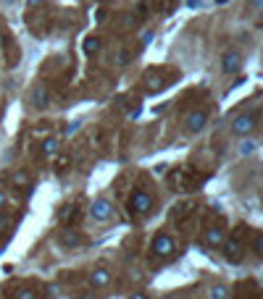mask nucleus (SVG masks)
Wrapping results in <instances>:
<instances>
[{
	"label": "nucleus",
	"instance_id": "nucleus-1",
	"mask_svg": "<svg viewBox=\"0 0 263 299\" xmlns=\"http://www.w3.org/2000/svg\"><path fill=\"white\" fill-rule=\"evenodd\" d=\"M129 207H132V216L142 218V216H147V213L153 210V197L145 189H137L132 194V199H129Z\"/></svg>",
	"mask_w": 263,
	"mask_h": 299
},
{
	"label": "nucleus",
	"instance_id": "nucleus-2",
	"mask_svg": "<svg viewBox=\"0 0 263 299\" xmlns=\"http://www.w3.org/2000/svg\"><path fill=\"white\" fill-rule=\"evenodd\" d=\"M89 216H92L95 220H100V223H105V220L113 218V205L108 202L105 197H100V199L92 202V207H89Z\"/></svg>",
	"mask_w": 263,
	"mask_h": 299
},
{
	"label": "nucleus",
	"instance_id": "nucleus-3",
	"mask_svg": "<svg viewBox=\"0 0 263 299\" xmlns=\"http://www.w3.org/2000/svg\"><path fill=\"white\" fill-rule=\"evenodd\" d=\"M255 123H258V113H242V116H237V118H234L232 129H234V134L245 136V134H250L255 129Z\"/></svg>",
	"mask_w": 263,
	"mask_h": 299
},
{
	"label": "nucleus",
	"instance_id": "nucleus-4",
	"mask_svg": "<svg viewBox=\"0 0 263 299\" xmlns=\"http://www.w3.org/2000/svg\"><path fill=\"white\" fill-rule=\"evenodd\" d=\"M153 252H156V257H171L176 252V244L171 236H166V233H161V236L153 239Z\"/></svg>",
	"mask_w": 263,
	"mask_h": 299
},
{
	"label": "nucleus",
	"instance_id": "nucleus-5",
	"mask_svg": "<svg viewBox=\"0 0 263 299\" xmlns=\"http://www.w3.org/2000/svg\"><path fill=\"white\" fill-rule=\"evenodd\" d=\"M240 68H242V55L237 53V50L224 53V58H221V71L224 74H237Z\"/></svg>",
	"mask_w": 263,
	"mask_h": 299
},
{
	"label": "nucleus",
	"instance_id": "nucleus-6",
	"mask_svg": "<svg viewBox=\"0 0 263 299\" xmlns=\"http://www.w3.org/2000/svg\"><path fill=\"white\" fill-rule=\"evenodd\" d=\"M29 100H32V105H35V108H48V102H50V89L45 87V84H37V87H32Z\"/></svg>",
	"mask_w": 263,
	"mask_h": 299
},
{
	"label": "nucleus",
	"instance_id": "nucleus-7",
	"mask_svg": "<svg viewBox=\"0 0 263 299\" xmlns=\"http://www.w3.org/2000/svg\"><path fill=\"white\" fill-rule=\"evenodd\" d=\"M169 82H163V76L158 71H147L145 74V92H161Z\"/></svg>",
	"mask_w": 263,
	"mask_h": 299
},
{
	"label": "nucleus",
	"instance_id": "nucleus-8",
	"mask_svg": "<svg viewBox=\"0 0 263 299\" xmlns=\"http://www.w3.org/2000/svg\"><path fill=\"white\" fill-rule=\"evenodd\" d=\"M89 281H92L95 289H103V286L111 283V273H108L105 268H95L92 273H89Z\"/></svg>",
	"mask_w": 263,
	"mask_h": 299
},
{
	"label": "nucleus",
	"instance_id": "nucleus-9",
	"mask_svg": "<svg viewBox=\"0 0 263 299\" xmlns=\"http://www.w3.org/2000/svg\"><path fill=\"white\" fill-rule=\"evenodd\" d=\"M205 121H208V116L200 113V110H195V113L187 116V129H190V132H203V129H205Z\"/></svg>",
	"mask_w": 263,
	"mask_h": 299
},
{
	"label": "nucleus",
	"instance_id": "nucleus-10",
	"mask_svg": "<svg viewBox=\"0 0 263 299\" xmlns=\"http://www.w3.org/2000/svg\"><path fill=\"white\" fill-rule=\"evenodd\" d=\"M203 242L208 247H221L224 244V231L219 229V226H213V229H208L203 233Z\"/></svg>",
	"mask_w": 263,
	"mask_h": 299
},
{
	"label": "nucleus",
	"instance_id": "nucleus-11",
	"mask_svg": "<svg viewBox=\"0 0 263 299\" xmlns=\"http://www.w3.org/2000/svg\"><path fill=\"white\" fill-rule=\"evenodd\" d=\"M58 147H61L58 136H48V139L42 142V155H45V158H53V155L58 152Z\"/></svg>",
	"mask_w": 263,
	"mask_h": 299
},
{
	"label": "nucleus",
	"instance_id": "nucleus-12",
	"mask_svg": "<svg viewBox=\"0 0 263 299\" xmlns=\"http://www.w3.org/2000/svg\"><path fill=\"white\" fill-rule=\"evenodd\" d=\"M227 257L232 260V263H240V244H237V236L232 242H227Z\"/></svg>",
	"mask_w": 263,
	"mask_h": 299
},
{
	"label": "nucleus",
	"instance_id": "nucleus-13",
	"mask_svg": "<svg viewBox=\"0 0 263 299\" xmlns=\"http://www.w3.org/2000/svg\"><path fill=\"white\" fill-rule=\"evenodd\" d=\"M208 297L210 299H229V289L224 283H219V286H213V289L208 291Z\"/></svg>",
	"mask_w": 263,
	"mask_h": 299
},
{
	"label": "nucleus",
	"instance_id": "nucleus-14",
	"mask_svg": "<svg viewBox=\"0 0 263 299\" xmlns=\"http://www.w3.org/2000/svg\"><path fill=\"white\" fill-rule=\"evenodd\" d=\"M98 50H100V40H98V37H87V40H85V53L95 55Z\"/></svg>",
	"mask_w": 263,
	"mask_h": 299
},
{
	"label": "nucleus",
	"instance_id": "nucleus-15",
	"mask_svg": "<svg viewBox=\"0 0 263 299\" xmlns=\"http://www.w3.org/2000/svg\"><path fill=\"white\" fill-rule=\"evenodd\" d=\"M76 216H79V210H76V207H74V205H69V207H66V210H63V216H61V220H63V223H71V220H74Z\"/></svg>",
	"mask_w": 263,
	"mask_h": 299
},
{
	"label": "nucleus",
	"instance_id": "nucleus-16",
	"mask_svg": "<svg viewBox=\"0 0 263 299\" xmlns=\"http://www.w3.org/2000/svg\"><path fill=\"white\" fill-rule=\"evenodd\" d=\"M14 299H37V294H35V291H29V289H18L14 294Z\"/></svg>",
	"mask_w": 263,
	"mask_h": 299
},
{
	"label": "nucleus",
	"instance_id": "nucleus-17",
	"mask_svg": "<svg viewBox=\"0 0 263 299\" xmlns=\"http://www.w3.org/2000/svg\"><path fill=\"white\" fill-rule=\"evenodd\" d=\"M253 249H255V255H263V239H261V233H255V242H253Z\"/></svg>",
	"mask_w": 263,
	"mask_h": 299
},
{
	"label": "nucleus",
	"instance_id": "nucleus-18",
	"mask_svg": "<svg viewBox=\"0 0 263 299\" xmlns=\"http://www.w3.org/2000/svg\"><path fill=\"white\" fill-rule=\"evenodd\" d=\"M253 150H255V142H250V139H247V142H242L240 152H242V155H250V152H253Z\"/></svg>",
	"mask_w": 263,
	"mask_h": 299
},
{
	"label": "nucleus",
	"instance_id": "nucleus-19",
	"mask_svg": "<svg viewBox=\"0 0 263 299\" xmlns=\"http://www.w3.org/2000/svg\"><path fill=\"white\" fill-rule=\"evenodd\" d=\"M63 242H66V244H79L82 239L76 236V233H66V236H63Z\"/></svg>",
	"mask_w": 263,
	"mask_h": 299
},
{
	"label": "nucleus",
	"instance_id": "nucleus-20",
	"mask_svg": "<svg viewBox=\"0 0 263 299\" xmlns=\"http://www.w3.org/2000/svg\"><path fill=\"white\" fill-rule=\"evenodd\" d=\"M76 132H79V123H69V126H66V136H71V134H76Z\"/></svg>",
	"mask_w": 263,
	"mask_h": 299
},
{
	"label": "nucleus",
	"instance_id": "nucleus-21",
	"mask_svg": "<svg viewBox=\"0 0 263 299\" xmlns=\"http://www.w3.org/2000/svg\"><path fill=\"white\" fill-rule=\"evenodd\" d=\"M113 61H116V63H126V53H124V50H119V53L113 55Z\"/></svg>",
	"mask_w": 263,
	"mask_h": 299
},
{
	"label": "nucleus",
	"instance_id": "nucleus-22",
	"mask_svg": "<svg viewBox=\"0 0 263 299\" xmlns=\"http://www.w3.org/2000/svg\"><path fill=\"white\" fill-rule=\"evenodd\" d=\"M14 181H16V184H27V176H24V173H16V176H14Z\"/></svg>",
	"mask_w": 263,
	"mask_h": 299
},
{
	"label": "nucleus",
	"instance_id": "nucleus-23",
	"mask_svg": "<svg viewBox=\"0 0 263 299\" xmlns=\"http://www.w3.org/2000/svg\"><path fill=\"white\" fill-rule=\"evenodd\" d=\"M5 205H8V194H5V192H0V210H3Z\"/></svg>",
	"mask_w": 263,
	"mask_h": 299
},
{
	"label": "nucleus",
	"instance_id": "nucleus-24",
	"mask_svg": "<svg viewBox=\"0 0 263 299\" xmlns=\"http://www.w3.org/2000/svg\"><path fill=\"white\" fill-rule=\"evenodd\" d=\"M5 226H8V218H5V216H3V213H0V231H3V229H5Z\"/></svg>",
	"mask_w": 263,
	"mask_h": 299
},
{
	"label": "nucleus",
	"instance_id": "nucleus-25",
	"mask_svg": "<svg viewBox=\"0 0 263 299\" xmlns=\"http://www.w3.org/2000/svg\"><path fill=\"white\" fill-rule=\"evenodd\" d=\"M29 3V8H37V5H42V0H27Z\"/></svg>",
	"mask_w": 263,
	"mask_h": 299
},
{
	"label": "nucleus",
	"instance_id": "nucleus-26",
	"mask_svg": "<svg viewBox=\"0 0 263 299\" xmlns=\"http://www.w3.org/2000/svg\"><path fill=\"white\" fill-rule=\"evenodd\" d=\"M250 5H253V8H261V5H263V0H250Z\"/></svg>",
	"mask_w": 263,
	"mask_h": 299
},
{
	"label": "nucleus",
	"instance_id": "nucleus-27",
	"mask_svg": "<svg viewBox=\"0 0 263 299\" xmlns=\"http://www.w3.org/2000/svg\"><path fill=\"white\" fill-rule=\"evenodd\" d=\"M132 299H147V297H145V294H134Z\"/></svg>",
	"mask_w": 263,
	"mask_h": 299
},
{
	"label": "nucleus",
	"instance_id": "nucleus-28",
	"mask_svg": "<svg viewBox=\"0 0 263 299\" xmlns=\"http://www.w3.org/2000/svg\"><path fill=\"white\" fill-rule=\"evenodd\" d=\"M166 299H174V297H166Z\"/></svg>",
	"mask_w": 263,
	"mask_h": 299
}]
</instances>
